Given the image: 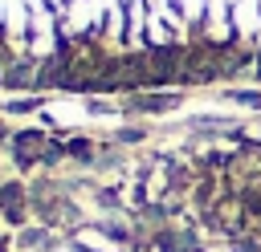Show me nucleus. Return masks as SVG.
<instances>
[{"label": "nucleus", "instance_id": "4", "mask_svg": "<svg viewBox=\"0 0 261 252\" xmlns=\"http://www.w3.org/2000/svg\"><path fill=\"white\" fill-rule=\"evenodd\" d=\"M16 244H20V248H37V244H49V228H29V232H20V236H16Z\"/></svg>", "mask_w": 261, "mask_h": 252}, {"label": "nucleus", "instance_id": "3", "mask_svg": "<svg viewBox=\"0 0 261 252\" xmlns=\"http://www.w3.org/2000/svg\"><path fill=\"white\" fill-rule=\"evenodd\" d=\"M0 211L8 224H20L24 219V187L20 183H4L0 187Z\"/></svg>", "mask_w": 261, "mask_h": 252}, {"label": "nucleus", "instance_id": "7", "mask_svg": "<svg viewBox=\"0 0 261 252\" xmlns=\"http://www.w3.org/2000/svg\"><path fill=\"white\" fill-rule=\"evenodd\" d=\"M0 252H8V240H4V236H0Z\"/></svg>", "mask_w": 261, "mask_h": 252}, {"label": "nucleus", "instance_id": "1", "mask_svg": "<svg viewBox=\"0 0 261 252\" xmlns=\"http://www.w3.org/2000/svg\"><path fill=\"white\" fill-rule=\"evenodd\" d=\"M45 150H49V138H45L41 130H20V134L12 138V154H16V163H20V167L41 163V159H45Z\"/></svg>", "mask_w": 261, "mask_h": 252}, {"label": "nucleus", "instance_id": "5", "mask_svg": "<svg viewBox=\"0 0 261 252\" xmlns=\"http://www.w3.org/2000/svg\"><path fill=\"white\" fill-rule=\"evenodd\" d=\"M29 73H33V69H29V61H16V65L4 73V81H8V85H29Z\"/></svg>", "mask_w": 261, "mask_h": 252}, {"label": "nucleus", "instance_id": "6", "mask_svg": "<svg viewBox=\"0 0 261 252\" xmlns=\"http://www.w3.org/2000/svg\"><path fill=\"white\" fill-rule=\"evenodd\" d=\"M171 106H175V93H155L139 102V110H171Z\"/></svg>", "mask_w": 261, "mask_h": 252}, {"label": "nucleus", "instance_id": "2", "mask_svg": "<svg viewBox=\"0 0 261 252\" xmlns=\"http://www.w3.org/2000/svg\"><path fill=\"white\" fill-rule=\"evenodd\" d=\"M155 248L159 252H200V244H196V236L188 228H159L155 232Z\"/></svg>", "mask_w": 261, "mask_h": 252}]
</instances>
